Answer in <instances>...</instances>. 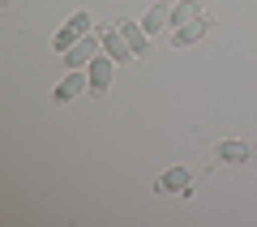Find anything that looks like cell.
<instances>
[{
	"instance_id": "1",
	"label": "cell",
	"mask_w": 257,
	"mask_h": 227,
	"mask_svg": "<svg viewBox=\"0 0 257 227\" xmlns=\"http://www.w3.org/2000/svg\"><path fill=\"white\" fill-rule=\"evenodd\" d=\"M86 30H90V13H73V18H69L60 30H56V39H52V43H56V52L64 56L69 47L77 43V39H86Z\"/></svg>"
},
{
	"instance_id": "2",
	"label": "cell",
	"mask_w": 257,
	"mask_h": 227,
	"mask_svg": "<svg viewBox=\"0 0 257 227\" xmlns=\"http://www.w3.org/2000/svg\"><path fill=\"white\" fill-rule=\"evenodd\" d=\"M99 47H103V39L99 35H86V39H77L69 52H64V64L69 69H90V60L99 56Z\"/></svg>"
},
{
	"instance_id": "3",
	"label": "cell",
	"mask_w": 257,
	"mask_h": 227,
	"mask_svg": "<svg viewBox=\"0 0 257 227\" xmlns=\"http://www.w3.org/2000/svg\"><path fill=\"white\" fill-rule=\"evenodd\" d=\"M86 73H90V94H99V99H103L107 86H111V73H116V60L103 52V56H94V60H90V69H86Z\"/></svg>"
},
{
	"instance_id": "4",
	"label": "cell",
	"mask_w": 257,
	"mask_h": 227,
	"mask_svg": "<svg viewBox=\"0 0 257 227\" xmlns=\"http://www.w3.org/2000/svg\"><path fill=\"white\" fill-rule=\"evenodd\" d=\"M99 39H103V52H107L111 60H138V52L128 47V39L120 35V26H111V30H99Z\"/></svg>"
},
{
	"instance_id": "5",
	"label": "cell",
	"mask_w": 257,
	"mask_h": 227,
	"mask_svg": "<svg viewBox=\"0 0 257 227\" xmlns=\"http://www.w3.org/2000/svg\"><path fill=\"white\" fill-rule=\"evenodd\" d=\"M206 30H210V18L202 13V18H193V22H184V26L172 30V47H189V43H197Z\"/></svg>"
},
{
	"instance_id": "6",
	"label": "cell",
	"mask_w": 257,
	"mask_h": 227,
	"mask_svg": "<svg viewBox=\"0 0 257 227\" xmlns=\"http://www.w3.org/2000/svg\"><path fill=\"white\" fill-rule=\"evenodd\" d=\"M90 86V73L86 69H69V77H64L60 86H56V103H69V99H77V94Z\"/></svg>"
},
{
	"instance_id": "7",
	"label": "cell",
	"mask_w": 257,
	"mask_h": 227,
	"mask_svg": "<svg viewBox=\"0 0 257 227\" xmlns=\"http://www.w3.org/2000/svg\"><path fill=\"white\" fill-rule=\"evenodd\" d=\"M116 26H120V35H124L128 39V47H133V52H138V56H146L150 52V30L146 26H138V22H116Z\"/></svg>"
},
{
	"instance_id": "8",
	"label": "cell",
	"mask_w": 257,
	"mask_h": 227,
	"mask_svg": "<svg viewBox=\"0 0 257 227\" xmlns=\"http://www.w3.org/2000/svg\"><path fill=\"white\" fill-rule=\"evenodd\" d=\"M214 159H223V163H244V159H248V146L236 142V137H231V142H219V146H214Z\"/></svg>"
},
{
	"instance_id": "9",
	"label": "cell",
	"mask_w": 257,
	"mask_h": 227,
	"mask_svg": "<svg viewBox=\"0 0 257 227\" xmlns=\"http://www.w3.org/2000/svg\"><path fill=\"white\" fill-rule=\"evenodd\" d=\"M167 22H172V5H163V0H159V5H150V13L142 18V26H146L150 35H159V30H163Z\"/></svg>"
},
{
	"instance_id": "10",
	"label": "cell",
	"mask_w": 257,
	"mask_h": 227,
	"mask_svg": "<svg viewBox=\"0 0 257 227\" xmlns=\"http://www.w3.org/2000/svg\"><path fill=\"white\" fill-rule=\"evenodd\" d=\"M159 193H189V172H184V167H172V172L159 180Z\"/></svg>"
},
{
	"instance_id": "11",
	"label": "cell",
	"mask_w": 257,
	"mask_h": 227,
	"mask_svg": "<svg viewBox=\"0 0 257 227\" xmlns=\"http://www.w3.org/2000/svg\"><path fill=\"white\" fill-rule=\"evenodd\" d=\"M193 18H202V5H197V0H180L172 9V26H184V22H193Z\"/></svg>"
}]
</instances>
